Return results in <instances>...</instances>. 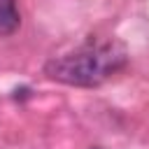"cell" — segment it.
<instances>
[{
    "instance_id": "obj_2",
    "label": "cell",
    "mask_w": 149,
    "mask_h": 149,
    "mask_svg": "<svg viewBox=\"0 0 149 149\" xmlns=\"http://www.w3.org/2000/svg\"><path fill=\"white\" fill-rule=\"evenodd\" d=\"M21 23V14L16 7V0H0V37L12 35Z\"/></svg>"
},
{
    "instance_id": "obj_1",
    "label": "cell",
    "mask_w": 149,
    "mask_h": 149,
    "mask_svg": "<svg viewBox=\"0 0 149 149\" xmlns=\"http://www.w3.org/2000/svg\"><path fill=\"white\" fill-rule=\"evenodd\" d=\"M126 61V49L114 42H86L72 54L58 56L47 65L49 77L65 81V84H77V86H95L105 81L109 74H114Z\"/></svg>"
}]
</instances>
